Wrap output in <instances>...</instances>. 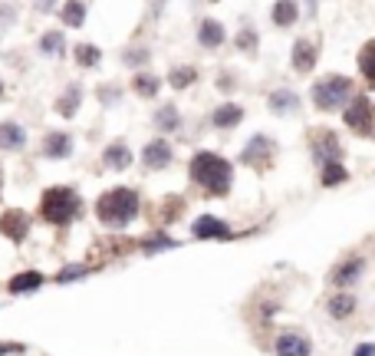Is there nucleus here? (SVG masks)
Returning a JSON list of instances; mask_svg holds the SVG:
<instances>
[{"instance_id": "nucleus-1", "label": "nucleus", "mask_w": 375, "mask_h": 356, "mask_svg": "<svg viewBox=\"0 0 375 356\" xmlns=\"http://www.w3.org/2000/svg\"><path fill=\"white\" fill-rule=\"evenodd\" d=\"M188 168H191V181L198 188H204L208 198H224L231 185H234V168H231L224 155L217 152H198Z\"/></svg>"}, {"instance_id": "nucleus-2", "label": "nucleus", "mask_w": 375, "mask_h": 356, "mask_svg": "<svg viewBox=\"0 0 375 356\" xmlns=\"http://www.w3.org/2000/svg\"><path fill=\"white\" fill-rule=\"evenodd\" d=\"M138 208H142V198L135 188H109L96 202V218L106 228H125L138 218Z\"/></svg>"}, {"instance_id": "nucleus-3", "label": "nucleus", "mask_w": 375, "mask_h": 356, "mask_svg": "<svg viewBox=\"0 0 375 356\" xmlns=\"http://www.w3.org/2000/svg\"><path fill=\"white\" fill-rule=\"evenodd\" d=\"M79 211H83V202H79L76 188H66V185H53L40 198V215H43V221L47 225H56V228L73 225L76 218H79Z\"/></svg>"}, {"instance_id": "nucleus-4", "label": "nucleus", "mask_w": 375, "mask_h": 356, "mask_svg": "<svg viewBox=\"0 0 375 356\" xmlns=\"http://www.w3.org/2000/svg\"><path fill=\"white\" fill-rule=\"evenodd\" d=\"M352 79L349 76H323L316 79V86H312V102H316V109H339V106H346L352 99Z\"/></svg>"}, {"instance_id": "nucleus-5", "label": "nucleus", "mask_w": 375, "mask_h": 356, "mask_svg": "<svg viewBox=\"0 0 375 356\" xmlns=\"http://www.w3.org/2000/svg\"><path fill=\"white\" fill-rule=\"evenodd\" d=\"M346 126L356 132V136H365V139H375V102L369 96H352V102L346 106Z\"/></svg>"}, {"instance_id": "nucleus-6", "label": "nucleus", "mask_w": 375, "mask_h": 356, "mask_svg": "<svg viewBox=\"0 0 375 356\" xmlns=\"http://www.w3.org/2000/svg\"><path fill=\"white\" fill-rule=\"evenodd\" d=\"M274 155H276V145L267 136H253V139L244 145V152H240V162L250 168H257V172H267V168L274 165Z\"/></svg>"}, {"instance_id": "nucleus-7", "label": "nucleus", "mask_w": 375, "mask_h": 356, "mask_svg": "<svg viewBox=\"0 0 375 356\" xmlns=\"http://www.w3.org/2000/svg\"><path fill=\"white\" fill-rule=\"evenodd\" d=\"M310 139H312V159H316L319 168L342 159V145H339L336 132H329V129H312Z\"/></svg>"}, {"instance_id": "nucleus-8", "label": "nucleus", "mask_w": 375, "mask_h": 356, "mask_svg": "<svg viewBox=\"0 0 375 356\" xmlns=\"http://www.w3.org/2000/svg\"><path fill=\"white\" fill-rule=\"evenodd\" d=\"M191 238H198V241H227V238H234V231H231V225H227L224 218L201 215L191 225Z\"/></svg>"}, {"instance_id": "nucleus-9", "label": "nucleus", "mask_w": 375, "mask_h": 356, "mask_svg": "<svg viewBox=\"0 0 375 356\" xmlns=\"http://www.w3.org/2000/svg\"><path fill=\"white\" fill-rule=\"evenodd\" d=\"M0 234L10 238L13 244H20L26 234H30V215H26L24 208H7V211L0 215Z\"/></svg>"}, {"instance_id": "nucleus-10", "label": "nucleus", "mask_w": 375, "mask_h": 356, "mask_svg": "<svg viewBox=\"0 0 375 356\" xmlns=\"http://www.w3.org/2000/svg\"><path fill=\"white\" fill-rule=\"evenodd\" d=\"M362 270H365V257L362 254H349L342 264L333 267V274H329V284L333 287H352L356 280L362 277Z\"/></svg>"}, {"instance_id": "nucleus-11", "label": "nucleus", "mask_w": 375, "mask_h": 356, "mask_svg": "<svg viewBox=\"0 0 375 356\" xmlns=\"http://www.w3.org/2000/svg\"><path fill=\"white\" fill-rule=\"evenodd\" d=\"M274 353L276 356H310L312 343H310V337H303L300 330H283L276 337Z\"/></svg>"}, {"instance_id": "nucleus-12", "label": "nucleus", "mask_w": 375, "mask_h": 356, "mask_svg": "<svg viewBox=\"0 0 375 356\" xmlns=\"http://www.w3.org/2000/svg\"><path fill=\"white\" fill-rule=\"evenodd\" d=\"M142 162H145V168H168V162H172V145L165 139L149 142L142 149Z\"/></svg>"}, {"instance_id": "nucleus-13", "label": "nucleus", "mask_w": 375, "mask_h": 356, "mask_svg": "<svg viewBox=\"0 0 375 356\" xmlns=\"http://www.w3.org/2000/svg\"><path fill=\"white\" fill-rule=\"evenodd\" d=\"M316 56H319V50H316L312 40H297L293 43V70L297 73H310L316 66Z\"/></svg>"}, {"instance_id": "nucleus-14", "label": "nucleus", "mask_w": 375, "mask_h": 356, "mask_svg": "<svg viewBox=\"0 0 375 356\" xmlns=\"http://www.w3.org/2000/svg\"><path fill=\"white\" fill-rule=\"evenodd\" d=\"M102 162H106V168H112V172H125V168L132 165V149L125 142H112L102 152Z\"/></svg>"}, {"instance_id": "nucleus-15", "label": "nucleus", "mask_w": 375, "mask_h": 356, "mask_svg": "<svg viewBox=\"0 0 375 356\" xmlns=\"http://www.w3.org/2000/svg\"><path fill=\"white\" fill-rule=\"evenodd\" d=\"M326 314L333 320H349L352 314H356V297L346 291L336 293V297H329V300H326Z\"/></svg>"}, {"instance_id": "nucleus-16", "label": "nucleus", "mask_w": 375, "mask_h": 356, "mask_svg": "<svg viewBox=\"0 0 375 356\" xmlns=\"http://www.w3.org/2000/svg\"><path fill=\"white\" fill-rule=\"evenodd\" d=\"M69 152H73V139H69L66 132H50V136L43 139V155H47V159H66Z\"/></svg>"}, {"instance_id": "nucleus-17", "label": "nucleus", "mask_w": 375, "mask_h": 356, "mask_svg": "<svg viewBox=\"0 0 375 356\" xmlns=\"http://www.w3.org/2000/svg\"><path fill=\"white\" fill-rule=\"evenodd\" d=\"M198 40H201V47H208V50L221 47V43L227 40L224 24H217V20H201V26H198Z\"/></svg>"}, {"instance_id": "nucleus-18", "label": "nucleus", "mask_w": 375, "mask_h": 356, "mask_svg": "<svg viewBox=\"0 0 375 356\" xmlns=\"http://www.w3.org/2000/svg\"><path fill=\"white\" fill-rule=\"evenodd\" d=\"M24 145H26L24 126H17V122H0V149L13 152V149H24Z\"/></svg>"}, {"instance_id": "nucleus-19", "label": "nucleus", "mask_w": 375, "mask_h": 356, "mask_svg": "<svg viewBox=\"0 0 375 356\" xmlns=\"http://www.w3.org/2000/svg\"><path fill=\"white\" fill-rule=\"evenodd\" d=\"M79 102H83V86H66V92L56 99V113H60L62 119H73L76 109H79Z\"/></svg>"}, {"instance_id": "nucleus-20", "label": "nucleus", "mask_w": 375, "mask_h": 356, "mask_svg": "<svg viewBox=\"0 0 375 356\" xmlns=\"http://www.w3.org/2000/svg\"><path fill=\"white\" fill-rule=\"evenodd\" d=\"M270 109L276 115H287L293 109H300V96L297 92H290V89H274V96H270Z\"/></svg>"}, {"instance_id": "nucleus-21", "label": "nucleus", "mask_w": 375, "mask_h": 356, "mask_svg": "<svg viewBox=\"0 0 375 356\" xmlns=\"http://www.w3.org/2000/svg\"><path fill=\"white\" fill-rule=\"evenodd\" d=\"M270 17H274L276 26H293L297 24V17H300V7H297V0H276Z\"/></svg>"}, {"instance_id": "nucleus-22", "label": "nucleus", "mask_w": 375, "mask_h": 356, "mask_svg": "<svg viewBox=\"0 0 375 356\" xmlns=\"http://www.w3.org/2000/svg\"><path fill=\"white\" fill-rule=\"evenodd\" d=\"M240 119H244V109L234 106V102H227V106H217V109H214V126L217 129H234Z\"/></svg>"}, {"instance_id": "nucleus-23", "label": "nucleus", "mask_w": 375, "mask_h": 356, "mask_svg": "<svg viewBox=\"0 0 375 356\" xmlns=\"http://www.w3.org/2000/svg\"><path fill=\"white\" fill-rule=\"evenodd\" d=\"M37 287H43V274L40 270H24V274H17L10 280V293H30Z\"/></svg>"}, {"instance_id": "nucleus-24", "label": "nucleus", "mask_w": 375, "mask_h": 356, "mask_svg": "<svg viewBox=\"0 0 375 356\" xmlns=\"http://www.w3.org/2000/svg\"><path fill=\"white\" fill-rule=\"evenodd\" d=\"M346 178H349V172H346V165H342V162H329V165H323V172H319L323 188H336V185H342Z\"/></svg>"}, {"instance_id": "nucleus-25", "label": "nucleus", "mask_w": 375, "mask_h": 356, "mask_svg": "<svg viewBox=\"0 0 375 356\" xmlns=\"http://www.w3.org/2000/svg\"><path fill=\"white\" fill-rule=\"evenodd\" d=\"M359 70L369 86H375V40H369L362 50H359Z\"/></svg>"}, {"instance_id": "nucleus-26", "label": "nucleus", "mask_w": 375, "mask_h": 356, "mask_svg": "<svg viewBox=\"0 0 375 356\" xmlns=\"http://www.w3.org/2000/svg\"><path fill=\"white\" fill-rule=\"evenodd\" d=\"M145 254H162V251H172V248H178L175 238H168V234H151V238H145V241L138 244Z\"/></svg>"}, {"instance_id": "nucleus-27", "label": "nucleus", "mask_w": 375, "mask_h": 356, "mask_svg": "<svg viewBox=\"0 0 375 356\" xmlns=\"http://www.w3.org/2000/svg\"><path fill=\"white\" fill-rule=\"evenodd\" d=\"M60 13H62V24L66 26H83V20H86V7L79 0H66Z\"/></svg>"}, {"instance_id": "nucleus-28", "label": "nucleus", "mask_w": 375, "mask_h": 356, "mask_svg": "<svg viewBox=\"0 0 375 356\" xmlns=\"http://www.w3.org/2000/svg\"><path fill=\"white\" fill-rule=\"evenodd\" d=\"M158 86H162V79L151 76V73H138V76L132 79V89H135L138 96H145V99H151V96L158 92Z\"/></svg>"}, {"instance_id": "nucleus-29", "label": "nucleus", "mask_w": 375, "mask_h": 356, "mask_svg": "<svg viewBox=\"0 0 375 356\" xmlns=\"http://www.w3.org/2000/svg\"><path fill=\"white\" fill-rule=\"evenodd\" d=\"M194 79H198V70H194V66H178V70L168 73V83H172L175 89H188Z\"/></svg>"}, {"instance_id": "nucleus-30", "label": "nucleus", "mask_w": 375, "mask_h": 356, "mask_svg": "<svg viewBox=\"0 0 375 356\" xmlns=\"http://www.w3.org/2000/svg\"><path fill=\"white\" fill-rule=\"evenodd\" d=\"M73 56H76V63L79 66H96L102 60L99 47H92V43H79V47L73 50Z\"/></svg>"}, {"instance_id": "nucleus-31", "label": "nucleus", "mask_w": 375, "mask_h": 356, "mask_svg": "<svg viewBox=\"0 0 375 356\" xmlns=\"http://www.w3.org/2000/svg\"><path fill=\"white\" fill-rule=\"evenodd\" d=\"M155 126L165 129V132H175V129L181 126V119H178L175 106H162V109H158V115H155Z\"/></svg>"}, {"instance_id": "nucleus-32", "label": "nucleus", "mask_w": 375, "mask_h": 356, "mask_svg": "<svg viewBox=\"0 0 375 356\" xmlns=\"http://www.w3.org/2000/svg\"><path fill=\"white\" fill-rule=\"evenodd\" d=\"M40 50L50 53V56H60V53H62V33H60V30L43 33V37H40Z\"/></svg>"}, {"instance_id": "nucleus-33", "label": "nucleus", "mask_w": 375, "mask_h": 356, "mask_svg": "<svg viewBox=\"0 0 375 356\" xmlns=\"http://www.w3.org/2000/svg\"><path fill=\"white\" fill-rule=\"evenodd\" d=\"M86 274H89L86 264H69V267H62L60 274H56V280H60V284H69V280H79V277H86Z\"/></svg>"}, {"instance_id": "nucleus-34", "label": "nucleus", "mask_w": 375, "mask_h": 356, "mask_svg": "<svg viewBox=\"0 0 375 356\" xmlns=\"http://www.w3.org/2000/svg\"><path fill=\"white\" fill-rule=\"evenodd\" d=\"M238 47L244 53H253V50H257V33H253V30H244V33L238 37Z\"/></svg>"}, {"instance_id": "nucleus-35", "label": "nucleus", "mask_w": 375, "mask_h": 356, "mask_svg": "<svg viewBox=\"0 0 375 356\" xmlns=\"http://www.w3.org/2000/svg\"><path fill=\"white\" fill-rule=\"evenodd\" d=\"M145 60H149V53H145V50H132V53H125V63H132V66L145 63Z\"/></svg>"}, {"instance_id": "nucleus-36", "label": "nucleus", "mask_w": 375, "mask_h": 356, "mask_svg": "<svg viewBox=\"0 0 375 356\" xmlns=\"http://www.w3.org/2000/svg\"><path fill=\"white\" fill-rule=\"evenodd\" d=\"M352 356H375V343H359L352 350Z\"/></svg>"}, {"instance_id": "nucleus-37", "label": "nucleus", "mask_w": 375, "mask_h": 356, "mask_svg": "<svg viewBox=\"0 0 375 356\" xmlns=\"http://www.w3.org/2000/svg\"><path fill=\"white\" fill-rule=\"evenodd\" d=\"M7 353H24V346H13V343H0V356Z\"/></svg>"}, {"instance_id": "nucleus-38", "label": "nucleus", "mask_w": 375, "mask_h": 356, "mask_svg": "<svg viewBox=\"0 0 375 356\" xmlns=\"http://www.w3.org/2000/svg\"><path fill=\"white\" fill-rule=\"evenodd\" d=\"M0 96H3V83H0Z\"/></svg>"}, {"instance_id": "nucleus-39", "label": "nucleus", "mask_w": 375, "mask_h": 356, "mask_svg": "<svg viewBox=\"0 0 375 356\" xmlns=\"http://www.w3.org/2000/svg\"><path fill=\"white\" fill-rule=\"evenodd\" d=\"M211 3H217V0H211Z\"/></svg>"}]
</instances>
